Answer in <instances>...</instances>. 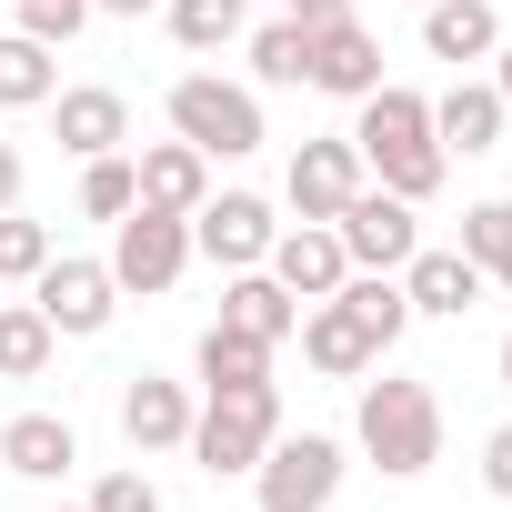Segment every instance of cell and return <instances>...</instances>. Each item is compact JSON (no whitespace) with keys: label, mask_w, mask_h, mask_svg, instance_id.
<instances>
[{"label":"cell","mask_w":512,"mask_h":512,"mask_svg":"<svg viewBox=\"0 0 512 512\" xmlns=\"http://www.w3.org/2000/svg\"><path fill=\"white\" fill-rule=\"evenodd\" d=\"M362 181H372V171H362L352 131H322V141H302V151H292V171H282V201H292L302 221H332V211H342Z\"/></svg>","instance_id":"obj_11"},{"label":"cell","mask_w":512,"mask_h":512,"mask_svg":"<svg viewBox=\"0 0 512 512\" xmlns=\"http://www.w3.org/2000/svg\"><path fill=\"white\" fill-rule=\"evenodd\" d=\"M221 322H231V332H251V342H272V352H282V342L302 332V302H292V292H282L272 272H231V282H221Z\"/></svg>","instance_id":"obj_21"},{"label":"cell","mask_w":512,"mask_h":512,"mask_svg":"<svg viewBox=\"0 0 512 512\" xmlns=\"http://www.w3.org/2000/svg\"><path fill=\"white\" fill-rule=\"evenodd\" d=\"M342 302L362 312V332H372L382 352H392V342L412 332V302H402V272H352V282H342Z\"/></svg>","instance_id":"obj_28"},{"label":"cell","mask_w":512,"mask_h":512,"mask_svg":"<svg viewBox=\"0 0 512 512\" xmlns=\"http://www.w3.org/2000/svg\"><path fill=\"white\" fill-rule=\"evenodd\" d=\"M11 11H21V31H31L41 51H61V41L91 31V0H11Z\"/></svg>","instance_id":"obj_31"},{"label":"cell","mask_w":512,"mask_h":512,"mask_svg":"<svg viewBox=\"0 0 512 512\" xmlns=\"http://www.w3.org/2000/svg\"><path fill=\"white\" fill-rule=\"evenodd\" d=\"M262 272H272L292 302H332V292L352 282L342 231H332V221H282V231H272V251H262Z\"/></svg>","instance_id":"obj_10"},{"label":"cell","mask_w":512,"mask_h":512,"mask_svg":"<svg viewBox=\"0 0 512 512\" xmlns=\"http://www.w3.org/2000/svg\"><path fill=\"white\" fill-rule=\"evenodd\" d=\"M502 392H512V332H502Z\"/></svg>","instance_id":"obj_38"},{"label":"cell","mask_w":512,"mask_h":512,"mask_svg":"<svg viewBox=\"0 0 512 512\" xmlns=\"http://www.w3.org/2000/svg\"><path fill=\"white\" fill-rule=\"evenodd\" d=\"M482 492H492V502H512V422H502V432H482Z\"/></svg>","instance_id":"obj_33"},{"label":"cell","mask_w":512,"mask_h":512,"mask_svg":"<svg viewBox=\"0 0 512 512\" xmlns=\"http://www.w3.org/2000/svg\"><path fill=\"white\" fill-rule=\"evenodd\" d=\"M492 91H502V111H512V41H492Z\"/></svg>","instance_id":"obj_37"},{"label":"cell","mask_w":512,"mask_h":512,"mask_svg":"<svg viewBox=\"0 0 512 512\" xmlns=\"http://www.w3.org/2000/svg\"><path fill=\"white\" fill-rule=\"evenodd\" d=\"M422 201H402V191H382V181H362L342 211H332V231H342V262L352 272H402L412 251H422V221H412Z\"/></svg>","instance_id":"obj_6"},{"label":"cell","mask_w":512,"mask_h":512,"mask_svg":"<svg viewBox=\"0 0 512 512\" xmlns=\"http://www.w3.org/2000/svg\"><path fill=\"white\" fill-rule=\"evenodd\" d=\"M191 372H201V392H231V382H272V342H251V332L211 322V332H201V352H191Z\"/></svg>","instance_id":"obj_23"},{"label":"cell","mask_w":512,"mask_h":512,"mask_svg":"<svg viewBox=\"0 0 512 512\" xmlns=\"http://www.w3.org/2000/svg\"><path fill=\"white\" fill-rule=\"evenodd\" d=\"M352 442H362V462H372L382 482H422V472L442 462V402H432V382H402V372L362 382Z\"/></svg>","instance_id":"obj_2"},{"label":"cell","mask_w":512,"mask_h":512,"mask_svg":"<svg viewBox=\"0 0 512 512\" xmlns=\"http://www.w3.org/2000/svg\"><path fill=\"white\" fill-rule=\"evenodd\" d=\"M131 191H141V211H181V221H191V211L211 201V161H201L181 131H171V141H141V151H131Z\"/></svg>","instance_id":"obj_15"},{"label":"cell","mask_w":512,"mask_h":512,"mask_svg":"<svg viewBox=\"0 0 512 512\" xmlns=\"http://www.w3.org/2000/svg\"><path fill=\"white\" fill-rule=\"evenodd\" d=\"M0 211H21V151L0 141Z\"/></svg>","instance_id":"obj_35"},{"label":"cell","mask_w":512,"mask_h":512,"mask_svg":"<svg viewBox=\"0 0 512 512\" xmlns=\"http://www.w3.org/2000/svg\"><path fill=\"white\" fill-rule=\"evenodd\" d=\"M272 432H282V392H272V382H231V392H201L181 452H191L211 482H251V462L272 452Z\"/></svg>","instance_id":"obj_3"},{"label":"cell","mask_w":512,"mask_h":512,"mask_svg":"<svg viewBox=\"0 0 512 512\" xmlns=\"http://www.w3.org/2000/svg\"><path fill=\"white\" fill-rule=\"evenodd\" d=\"M191 382H161V372H131L121 382V442L131 452H181L191 442Z\"/></svg>","instance_id":"obj_16"},{"label":"cell","mask_w":512,"mask_h":512,"mask_svg":"<svg viewBox=\"0 0 512 512\" xmlns=\"http://www.w3.org/2000/svg\"><path fill=\"white\" fill-rule=\"evenodd\" d=\"M302 362H312L322 382H362V372H382V342H372L362 312L332 292V302H302Z\"/></svg>","instance_id":"obj_12"},{"label":"cell","mask_w":512,"mask_h":512,"mask_svg":"<svg viewBox=\"0 0 512 512\" xmlns=\"http://www.w3.org/2000/svg\"><path fill=\"white\" fill-rule=\"evenodd\" d=\"M161 21H171L181 51H231L251 31V0H161Z\"/></svg>","instance_id":"obj_26"},{"label":"cell","mask_w":512,"mask_h":512,"mask_svg":"<svg viewBox=\"0 0 512 512\" xmlns=\"http://www.w3.org/2000/svg\"><path fill=\"white\" fill-rule=\"evenodd\" d=\"M61 91V51H41L31 31H0V111H41Z\"/></svg>","instance_id":"obj_22"},{"label":"cell","mask_w":512,"mask_h":512,"mask_svg":"<svg viewBox=\"0 0 512 512\" xmlns=\"http://www.w3.org/2000/svg\"><path fill=\"white\" fill-rule=\"evenodd\" d=\"M352 151H362V171H372L382 191H402V201H432L442 171H452V151L432 141V101L402 91V81H382V91L352 101Z\"/></svg>","instance_id":"obj_1"},{"label":"cell","mask_w":512,"mask_h":512,"mask_svg":"<svg viewBox=\"0 0 512 512\" xmlns=\"http://www.w3.org/2000/svg\"><path fill=\"white\" fill-rule=\"evenodd\" d=\"M141 191H131V151H101V161H81V211L91 221H121Z\"/></svg>","instance_id":"obj_30"},{"label":"cell","mask_w":512,"mask_h":512,"mask_svg":"<svg viewBox=\"0 0 512 512\" xmlns=\"http://www.w3.org/2000/svg\"><path fill=\"white\" fill-rule=\"evenodd\" d=\"M61 352V332L41 322V302H0V382H41Z\"/></svg>","instance_id":"obj_24"},{"label":"cell","mask_w":512,"mask_h":512,"mask_svg":"<svg viewBox=\"0 0 512 512\" xmlns=\"http://www.w3.org/2000/svg\"><path fill=\"white\" fill-rule=\"evenodd\" d=\"M241 51H251V81H262V91H302L312 81V31H292V21L241 31Z\"/></svg>","instance_id":"obj_25"},{"label":"cell","mask_w":512,"mask_h":512,"mask_svg":"<svg viewBox=\"0 0 512 512\" xmlns=\"http://www.w3.org/2000/svg\"><path fill=\"white\" fill-rule=\"evenodd\" d=\"M31 302H41V322H51L61 342H91V332H111V312H121V282H111V262L51 251V262H41V282H31Z\"/></svg>","instance_id":"obj_8"},{"label":"cell","mask_w":512,"mask_h":512,"mask_svg":"<svg viewBox=\"0 0 512 512\" xmlns=\"http://www.w3.org/2000/svg\"><path fill=\"white\" fill-rule=\"evenodd\" d=\"M41 111H51V131H61V151H71V161L131 151V101H121V91H101V81H81V91H51Z\"/></svg>","instance_id":"obj_14"},{"label":"cell","mask_w":512,"mask_h":512,"mask_svg":"<svg viewBox=\"0 0 512 512\" xmlns=\"http://www.w3.org/2000/svg\"><path fill=\"white\" fill-rule=\"evenodd\" d=\"M272 201L262 191H211L191 211V262H221V272H262V251H272Z\"/></svg>","instance_id":"obj_9"},{"label":"cell","mask_w":512,"mask_h":512,"mask_svg":"<svg viewBox=\"0 0 512 512\" xmlns=\"http://www.w3.org/2000/svg\"><path fill=\"white\" fill-rule=\"evenodd\" d=\"M282 21L292 31H332V21H352V0H282Z\"/></svg>","instance_id":"obj_34"},{"label":"cell","mask_w":512,"mask_h":512,"mask_svg":"<svg viewBox=\"0 0 512 512\" xmlns=\"http://www.w3.org/2000/svg\"><path fill=\"white\" fill-rule=\"evenodd\" d=\"M41 262H51V231L31 221V211H0V282H41Z\"/></svg>","instance_id":"obj_29"},{"label":"cell","mask_w":512,"mask_h":512,"mask_svg":"<svg viewBox=\"0 0 512 512\" xmlns=\"http://www.w3.org/2000/svg\"><path fill=\"white\" fill-rule=\"evenodd\" d=\"M492 41H502V11H492V0H422V51H432V61L472 71V61H492Z\"/></svg>","instance_id":"obj_19"},{"label":"cell","mask_w":512,"mask_h":512,"mask_svg":"<svg viewBox=\"0 0 512 512\" xmlns=\"http://www.w3.org/2000/svg\"><path fill=\"white\" fill-rule=\"evenodd\" d=\"M502 121H512V111H502V91H492V81H462V71H452V91L432 101V141H442V151H462V161H472V151H492V141H502Z\"/></svg>","instance_id":"obj_20"},{"label":"cell","mask_w":512,"mask_h":512,"mask_svg":"<svg viewBox=\"0 0 512 512\" xmlns=\"http://www.w3.org/2000/svg\"><path fill=\"white\" fill-rule=\"evenodd\" d=\"M181 272H191V221L131 201V211L111 221V282H121V292H171Z\"/></svg>","instance_id":"obj_7"},{"label":"cell","mask_w":512,"mask_h":512,"mask_svg":"<svg viewBox=\"0 0 512 512\" xmlns=\"http://www.w3.org/2000/svg\"><path fill=\"white\" fill-rule=\"evenodd\" d=\"M141 11H161V0H91V21H141Z\"/></svg>","instance_id":"obj_36"},{"label":"cell","mask_w":512,"mask_h":512,"mask_svg":"<svg viewBox=\"0 0 512 512\" xmlns=\"http://www.w3.org/2000/svg\"><path fill=\"white\" fill-rule=\"evenodd\" d=\"M91 512H161V482H151L141 462H121V472L91 482Z\"/></svg>","instance_id":"obj_32"},{"label":"cell","mask_w":512,"mask_h":512,"mask_svg":"<svg viewBox=\"0 0 512 512\" xmlns=\"http://www.w3.org/2000/svg\"><path fill=\"white\" fill-rule=\"evenodd\" d=\"M312 91H332V101H362V91H382V41H372L362 21H332V31H312Z\"/></svg>","instance_id":"obj_18"},{"label":"cell","mask_w":512,"mask_h":512,"mask_svg":"<svg viewBox=\"0 0 512 512\" xmlns=\"http://www.w3.org/2000/svg\"><path fill=\"white\" fill-rule=\"evenodd\" d=\"M161 111H171V131H181L201 161H251V151L272 141V131H262V91H251V81H221V71H181Z\"/></svg>","instance_id":"obj_4"},{"label":"cell","mask_w":512,"mask_h":512,"mask_svg":"<svg viewBox=\"0 0 512 512\" xmlns=\"http://www.w3.org/2000/svg\"><path fill=\"white\" fill-rule=\"evenodd\" d=\"M81 462V432L61 412H11L0 422V472H21V482H61Z\"/></svg>","instance_id":"obj_17"},{"label":"cell","mask_w":512,"mask_h":512,"mask_svg":"<svg viewBox=\"0 0 512 512\" xmlns=\"http://www.w3.org/2000/svg\"><path fill=\"white\" fill-rule=\"evenodd\" d=\"M482 292H492V282L462 262V241H422L412 262H402V302H412V322H422V312H432V322H462Z\"/></svg>","instance_id":"obj_13"},{"label":"cell","mask_w":512,"mask_h":512,"mask_svg":"<svg viewBox=\"0 0 512 512\" xmlns=\"http://www.w3.org/2000/svg\"><path fill=\"white\" fill-rule=\"evenodd\" d=\"M342 442L332 432H272V452L251 462V502L262 512H332V492H342Z\"/></svg>","instance_id":"obj_5"},{"label":"cell","mask_w":512,"mask_h":512,"mask_svg":"<svg viewBox=\"0 0 512 512\" xmlns=\"http://www.w3.org/2000/svg\"><path fill=\"white\" fill-rule=\"evenodd\" d=\"M462 262L512 292V201H472V211H462Z\"/></svg>","instance_id":"obj_27"},{"label":"cell","mask_w":512,"mask_h":512,"mask_svg":"<svg viewBox=\"0 0 512 512\" xmlns=\"http://www.w3.org/2000/svg\"><path fill=\"white\" fill-rule=\"evenodd\" d=\"M81 512H91V502H81Z\"/></svg>","instance_id":"obj_40"},{"label":"cell","mask_w":512,"mask_h":512,"mask_svg":"<svg viewBox=\"0 0 512 512\" xmlns=\"http://www.w3.org/2000/svg\"><path fill=\"white\" fill-rule=\"evenodd\" d=\"M412 11H422V0H412Z\"/></svg>","instance_id":"obj_39"}]
</instances>
